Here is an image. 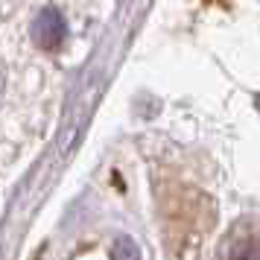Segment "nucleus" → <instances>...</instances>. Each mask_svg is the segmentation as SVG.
<instances>
[{"label": "nucleus", "instance_id": "f257e3e1", "mask_svg": "<svg viewBox=\"0 0 260 260\" xmlns=\"http://www.w3.org/2000/svg\"><path fill=\"white\" fill-rule=\"evenodd\" d=\"M32 41H36L41 50H59L64 41H68V24H64V18L56 6H44L41 12L36 15V21H32Z\"/></svg>", "mask_w": 260, "mask_h": 260}, {"label": "nucleus", "instance_id": "f03ea898", "mask_svg": "<svg viewBox=\"0 0 260 260\" xmlns=\"http://www.w3.org/2000/svg\"><path fill=\"white\" fill-rule=\"evenodd\" d=\"M228 260H260V231L257 228H240L231 234L228 243Z\"/></svg>", "mask_w": 260, "mask_h": 260}, {"label": "nucleus", "instance_id": "7ed1b4c3", "mask_svg": "<svg viewBox=\"0 0 260 260\" xmlns=\"http://www.w3.org/2000/svg\"><path fill=\"white\" fill-rule=\"evenodd\" d=\"M111 260H141V248L132 237L120 234L114 240V246H111Z\"/></svg>", "mask_w": 260, "mask_h": 260}]
</instances>
